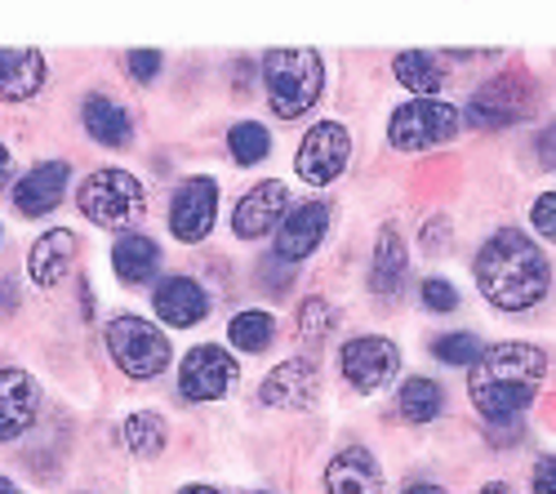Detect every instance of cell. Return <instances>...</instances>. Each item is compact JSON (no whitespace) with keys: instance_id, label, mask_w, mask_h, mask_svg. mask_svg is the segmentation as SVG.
Listing matches in <instances>:
<instances>
[{"instance_id":"6da1fadb","label":"cell","mask_w":556,"mask_h":494,"mask_svg":"<svg viewBox=\"0 0 556 494\" xmlns=\"http://www.w3.org/2000/svg\"><path fill=\"white\" fill-rule=\"evenodd\" d=\"M477 290L503 307V312H526L547 294V258L543 250L521 232V228H498L481 250H477Z\"/></svg>"},{"instance_id":"7a4b0ae2","label":"cell","mask_w":556,"mask_h":494,"mask_svg":"<svg viewBox=\"0 0 556 494\" xmlns=\"http://www.w3.org/2000/svg\"><path fill=\"white\" fill-rule=\"evenodd\" d=\"M547 356L534 343H494L477 356V366L468 375V392L472 406L490 419V423H513L543 383Z\"/></svg>"},{"instance_id":"3957f363","label":"cell","mask_w":556,"mask_h":494,"mask_svg":"<svg viewBox=\"0 0 556 494\" xmlns=\"http://www.w3.org/2000/svg\"><path fill=\"white\" fill-rule=\"evenodd\" d=\"M263 89L267 107L281 121H299L307 107H316L326 89V67L316 50H271L263 59Z\"/></svg>"},{"instance_id":"277c9868","label":"cell","mask_w":556,"mask_h":494,"mask_svg":"<svg viewBox=\"0 0 556 494\" xmlns=\"http://www.w3.org/2000/svg\"><path fill=\"white\" fill-rule=\"evenodd\" d=\"M76 205L94 228H129L134 218H143L148 192L129 169L112 165V169H94L85 178L80 192H76Z\"/></svg>"},{"instance_id":"5b68a950","label":"cell","mask_w":556,"mask_h":494,"mask_svg":"<svg viewBox=\"0 0 556 494\" xmlns=\"http://www.w3.org/2000/svg\"><path fill=\"white\" fill-rule=\"evenodd\" d=\"M103 343L112 352L116 370L129 375V379H156V375H165L169 352H174L169 339H165V330L152 326V321H143V317H134V312H121V317L108 321Z\"/></svg>"},{"instance_id":"8992f818","label":"cell","mask_w":556,"mask_h":494,"mask_svg":"<svg viewBox=\"0 0 556 494\" xmlns=\"http://www.w3.org/2000/svg\"><path fill=\"white\" fill-rule=\"evenodd\" d=\"M458 134V112L445 99H409L388 121V143L396 152H428Z\"/></svg>"},{"instance_id":"52a82bcc","label":"cell","mask_w":556,"mask_h":494,"mask_svg":"<svg viewBox=\"0 0 556 494\" xmlns=\"http://www.w3.org/2000/svg\"><path fill=\"white\" fill-rule=\"evenodd\" d=\"M348 156H352V134L339 125V121H320L307 129V139L299 143V156H294V169L303 183L312 188H326L348 169Z\"/></svg>"},{"instance_id":"ba28073f","label":"cell","mask_w":556,"mask_h":494,"mask_svg":"<svg viewBox=\"0 0 556 494\" xmlns=\"http://www.w3.org/2000/svg\"><path fill=\"white\" fill-rule=\"evenodd\" d=\"M401 370V352L392 339H379V334H361V339H348L343 352H339V375L356 388V392H379L396 379Z\"/></svg>"},{"instance_id":"9c48e42d","label":"cell","mask_w":556,"mask_h":494,"mask_svg":"<svg viewBox=\"0 0 556 494\" xmlns=\"http://www.w3.org/2000/svg\"><path fill=\"white\" fill-rule=\"evenodd\" d=\"M530 116V80L526 76H494L485 80L477 94L468 99V121L477 129H507V125H517Z\"/></svg>"},{"instance_id":"30bf717a","label":"cell","mask_w":556,"mask_h":494,"mask_svg":"<svg viewBox=\"0 0 556 494\" xmlns=\"http://www.w3.org/2000/svg\"><path fill=\"white\" fill-rule=\"evenodd\" d=\"M237 362L231 352H223L218 343H201L182 356V370H178V388L188 401H218L237 388Z\"/></svg>"},{"instance_id":"8fae6325","label":"cell","mask_w":556,"mask_h":494,"mask_svg":"<svg viewBox=\"0 0 556 494\" xmlns=\"http://www.w3.org/2000/svg\"><path fill=\"white\" fill-rule=\"evenodd\" d=\"M214 214H218V183L205 174L188 178V183H178L174 201H169V232L178 241H205L214 232Z\"/></svg>"},{"instance_id":"7c38bea8","label":"cell","mask_w":556,"mask_h":494,"mask_svg":"<svg viewBox=\"0 0 556 494\" xmlns=\"http://www.w3.org/2000/svg\"><path fill=\"white\" fill-rule=\"evenodd\" d=\"M286 214H290V192H286V183H276V178H263V183H254V188L237 201V210H231V232H237L241 241H258V237H267Z\"/></svg>"},{"instance_id":"4fadbf2b","label":"cell","mask_w":556,"mask_h":494,"mask_svg":"<svg viewBox=\"0 0 556 494\" xmlns=\"http://www.w3.org/2000/svg\"><path fill=\"white\" fill-rule=\"evenodd\" d=\"M36 410H40V383L27 370L5 366L0 370V445L18 441L36 423Z\"/></svg>"},{"instance_id":"5bb4252c","label":"cell","mask_w":556,"mask_h":494,"mask_svg":"<svg viewBox=\"0 0 556 494\" xmlns=\"http://www.w3.org/2000/svg\"><path fill=\"white\" fill-rule=\"evenodd\" d=\"M316 392H320V370H316L312 356H294V362L276 366L258 388V396L276 410H307L316 401Z\"/></svg>"},{"instance_id":"9a60e30c","label":"cell","mask_w":556,"mask_h":494,"mask_svg":"<svg viewBox=\"0 0 556 494\" xmlns=\"http://www.w3.org/2000/svg\"><path fill=\"white\" fill-rule=\"evenodd\" d=\"M326 228H330V205H320V201L294 205L281 218V232H276V258L303 263L307 254L320 250V241H326Z\"/></svg>"},{"instance_id":"2e32d148","label":"cell","mask_w":556,"mask_h":494,"mask_svg":"<svg viewBox=\"0 0 556 494\" xmlns=\"http://www.w3.org/2000/svg\"><path fill=\"white\" fill-rule=\"evenodd\" d=\"M67 161H40L31 165L18 183H14V205L23 218H45L50 210H59L63 192H67Z\"/></svg>"},{"instance_id":"e0dca14e","label":"cell","mask_w":556,"mask_h":494,"mask_svg":"<svg viewBox=\"0 0 556 494\" xmlns=\"http://www.w3.org/2000/svg\"><path fill=\"white\" fill-rule=\"evenodd\" d=\"M152 307H156V317H161L165 326L188 330V326H197V321L210 317V294H205V286L192 281V277H165V281L156 286V294H152Z\"/></svg>"},{"instance_id":"ac0fdd59","label":"cell","mask_w":556,"mask_h":494,"mask_svg":"<svg viewBox=\"0 0 556 494\" xmlns=\"http://www.w3.org/2000/svg\"><path fill=\"white\" fill-rule=\"evenodd\" d=\"M405 277H409V250L401 241L396 223H383L375 241V258H369V290L379 299H401Z\"/></svg>"},{"instance_id":"d6986e66","label":"cell","mask_w":556,"mask_h":494,"mask_svg":"<svg viewBox=\"0 0 556 494\" xmlns=\"http://www.w3.org/2000/svg\"><path fill=\"white\" fill-rule=\"evenodd\" d=\"M330 494H383V468L365 445H343L326 468Z\"/></svg>"},{"instance_id":"ffe728a7","label":"cell","mask_w":556,"mask_h":494,"mask_svg":"<svg viewBox=\"0 0 556 494\" xmlns=\"http://www.w3.org/2000/svg\"><path fill=\"white\" fill-rule=\"evenodd\" d=\"M72 267H76V232L67 228H54V232H45L31 254H27V273L40 290H54L72 277Z\"/></svg>"},{"instance_id":"44dd1931","label":"cell","mask_w":556,"mask_h":494,"mask_svg":"<svg viewBox=\"0 0 556 494\" xmlns=\"http://www.w3.org/2000/svg\"><path fill=\"white\" fill-rule=\"evenodd\" d=\"M45 85L40 50H0V103H27Z\"/></svg>"},{"instance_id":"7402d4cb","label":"cell","mask_w":556,"mask_h":494,"mask_svg":"<svg viewBox=\"0 0 556 494\" xmlns=\"http://www.w3.org/2000/svg\"><path fill=\"white\" fill-rule=\"evenodd\" d=\"M80 121H85V134H89V139L103 143V148H125V143H129V134H134L129 112H125L116 99H108V94H89L85 107H80Z\"/></svg>"},{"instance_id":"603a6c76","label":"cell","mask_w":556,"mask_h":494,"mask_svg":"<svg viewBox=\"0 0 556 494\" xmlns=\"http://www.w3.org/2000/svg\"><path fill=\"white\" fill-rule=\"evenodd\" d=\"M112 267L125 286H143V281H156L161 273V245L143 232H129L112 245Z\"/></svg>"},{"instance_id":"cb8c5ba5","label":"cell","mask_w":556,"mask_h":494,"mask_svg":"<svg viewBox=\"0 0 556 494\" xmlns=\"http://www.w3.org/2000/svg\"><path fill=\"white\" fill-rule=\"evenodd\" d=\"M392 72H396V80L409 89L414 99H437L441 89H445V80H450V67H441V59L428 54V50H405V54H396V59H392Z\"/></svg>"},{"instance_id":"d4e9b609","label":"cell","mask_w":556,"mask_h":494,"mask_svg":"<svg viewBox=\"0 0 556 494\" xmlns=\"http://www.w3.org/2000/svg\"><path fill=\"white\" fill-rule=\"evenodd\" d=\"M396 410H401V419L405 423H432L441 410H445V392H441V383L437 379H424V375H414V379H405L401 383V396H396Z\"/></svg>"},{"instance_id":"484cf974","label":"cell","mask_w":556,"mask_h":494,"mask_svg":"<svg viewBox=\"0 0 556 494\" xmlns=\"http://www.w3.org/2000/svg\"><path fill=\"white\" fill-rule=\"evenodd\" d=\"M121 441L129 445V455L138 459H156L165 451V419L152 415V410H138L121 423Z\"/></svg>"},{"instance_id":"4316f807","label":"cell","mask_w":556,"mask_h":494,"mask_svg":"<svg viewBox=\"0 0 556 494\" xmlns=\"http://www.w3.org/2000/svg\"><path fill=\"white\" fill-rule=\"evenodd\" d=\"M271 334H276V317L263 307L241 312V317H231V326H227V339L237 352H263L271 343Z\"/></svg>"},{"instance_id":"83f0119b","label":"cell","mask_w":556,"mask_h":494,"mask_svg":"<svg viewBox=\"0 0 556 494\" xmlns=\"http://www.w3.org/2000/svg\"><path fill=\"white\" fill-rule=\"evenodd\" d=\"M227 152H231L237 165H258L271 152V134L258 121H241V125H231V134H227Z\"/></svg>"},{"instance_id":"f1b7e54d","label":"cell","mask_w":556,"mask_h":494,"mask_svg":"<svg viewBox=\"0 0 556 494\" xmlns=\"http://www.w3.org/2000/svg\"><path fill=\"white\" fill-rule=\"evenodd\" d=\"M334 321H339V317H334V307L320 299V294H312V299L299 307V339H303L307 347H316L320 339L334 330Z\"/></svg>"},{"instance_id":"f546056e","label":"cell","mask_w":556,"mask_h":494,"mask_svg":"<svg viewBox=\"0 0 556 494\" xmlns=\"http://www.w3.org/2000/svg\"><path fill=\"white\" fill-rule=\"evenodd\" d=\"M481 339L477 334H441L432 339V356L445 366H477V356H481Z\"/></svg>"},{"instance_id":"4dcf8cb0","label":"cell","mask_w":556,"mask_h":494,"mask_svg":"<svg viewBox=\"0 0 556 494\" xmlns=\"http://www.w3.org/2000/svg\"><path fill=\"white\" fill-rule=\"evenodd\" d=\"M419 299H424L428 312H454V307H458V290H454L445 277H428L424 290H419Z\"/></svg>"},{"instance_id":"1f68e13d","label":"cell","mask_w":556,"mask_h":494,"mask_svg":"<svg viewBox=\"0 0 556 494\" xmlns=\"http://www.w3.org/2000/svg\"><path fill=\"white\" fill-rule=\"evenodd\" d=\"M161 63H165V59H161L156 50H134V54H125V72H129L134 80H143V85H148V80H156Z\"/></svg>"},{"instance_id":"d6a6232c","label":"cell","mask_w":556,"mask_h":494,"mask_svg":"<svg viewBox=\"0 0 556 494\" xmlns=\"http://www.w3.org/2000/svg\"><path fill=\"white\" fill-rule=\"evenodd\" d=\"M530 218H534V228H539V237L556 241V192H543V197L534 201Z\"/></svg>"},{"instance_id":"836d02e7","label":"cell","mask_w":556,"mask_h":494,"mask_svg":"<svg viewBox=\"0 0 556 494\" xmlns=\"http://www.w3.org/2000/svg\"><path fill=\"white\" fill-rule=\"evenodd\" d=\"M530 490H534V494H556V459H552V455L534 464V481H530Z\"/></svg>"},{"instance_id":"e575fe53","label":"cell","mask_w":556,"mask_h":494,"mask_svg":"<svg viewBox=\"0 0 556 494\" xmlns=\"http://www.w3.org/2000/svg\"><path fill=\"white\" fill-rule=\"evenodd\" d=\"M539 161H543V169H556V125H547L543 134H539Z\"/></svg>"},{"instance_id":"d590c367","label":"cell","mask_w":556,"mask_h":494,"mask_svg":"<svg viewBox=\"0 0 556 494\" xmlns=\"http://www.w3.org/2000/svg\"><path fill=\"white\" fill-rule=\"evenodd\" d=\"M405 494H445V490L432 481H414V485H405Z\"/></svg>"},{"instance_id":"8d00e7d4","label":"cell","mask_w":556,"mask_h":494,"mask_svg":"<svg viewBox=\"0 0 556 494\" xmlns=\"http://www.w3.org/2000/svg\"><path fill=\"white\" fill-rule=\"evenodd\" d=\"M477 494H517L513 485H503V481H490V485H481Z\"/></svg>"},{"instance_id":"74e56055","label":"cell","mask_w":556,"mask_h":494,"mask_svg":"<svg viewBox=\"0 0 556 494\" xmlns=\"http://www.w3.org/2000/svg\"><path fill=\"white\" fill-rule=\"evenodd\" d=\"M178 494H223V490H214V485H182Z\"/></svg>"},{"instance_id":"f35d334b","label":"cell","mask_w":556,"mask_h":494,"mask_svg":"<svg viewBox=\"0 0 556 494\" xmlns=\"http://www.w3.org/2000/svg\"><path fill=\"white\" fill-rule=\"evenodd\" d=\"M0 494H23V490H18L14 481H5V477H0Z\"/></svg>"},{"instance_id":"ab89813d","label":"cell","mask_w":556,"mask_h":494,"mask_svg":"<svg viewBox=\"0 0 556 494\" xmlns=\"http://www.w3.org/2000/svg\"><path fill=\"white\" fill-rule=\"evenodd\" d=\"M5 169H10V148L0 143V174H5Z\"/></svg>"}]
</instances>
